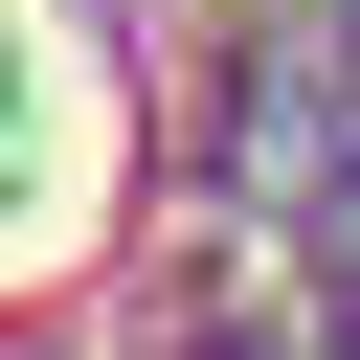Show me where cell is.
<instances>
[{
	"instance_id": "1",
	"label": "cell",
	"mask_w": 360,
	"mask_h": 360,
	"mask_svg": "<svg viewBox=\"0 0 360 360\" xmlns=\"http://www.w3.org/2000/svg\"><path fill=\"white\" fill-rule=\"evenodd\" d=\"M112 225V68L68 0H0V292H45Z\"/></svg>"
}]
</instances>
